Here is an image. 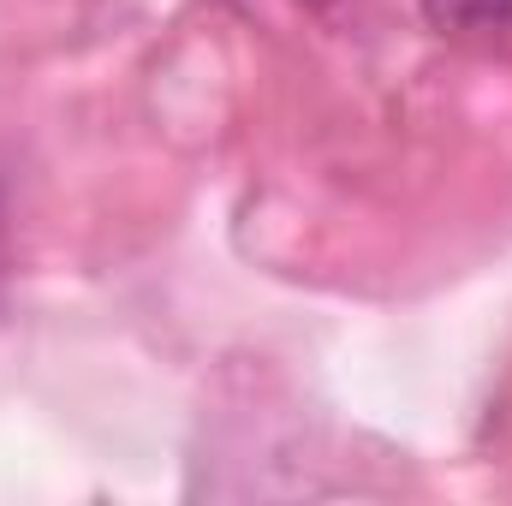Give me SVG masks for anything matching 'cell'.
Returning <instances> with one entry per match:
<instances>
[{"mask_svg": "<svg viewBox=\"0 0 512 506\" xmlns=\"http://www.w3.org/2000/svg\"><path fill=\"white\" fill-rule=\"evenodd\" d=\"M304 6H328V0H304Z\"/></svg>", "mask_w": 512, "mask_h": 506, "instance_id": "7a4b0ae2", "label": "cell"}, {"mask_svg": "<svg viewBox=\"0 0 512 506\" xmlns=\"http://www.w3.org/2000/svg\"><path fill=\"white\" fill-rule=\"evenodd\" d=\"M423 24L441 36H495L512 30V0H423Z\"/></svg>", "mask_w": 512, "mask_h": 506, "instance_id": "6da1fadb", "label": "cell"}]
</instances>
